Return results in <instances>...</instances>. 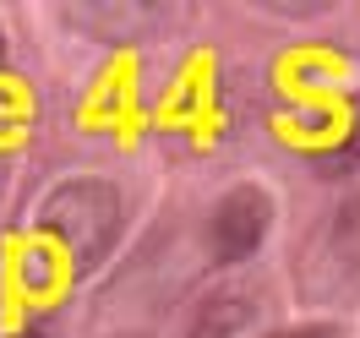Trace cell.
Returning <instances> with one entry per match:
<instances>
[{
    "instance_id": "obj_1",
    "label": "cell",
    "mask_w": 360,
    "mask_h": 338,
    "mask_svg": "<svg viewBox=\"0 0 360 338\" xmlns=\"http://www.w3.org/2000/svg\"><path fill=\"white\" fill-rule=\"evenodd\" d=\"M44 235H55L71 251L77 268H93L104 251L115 246V229H120V191L110 181H66L55 197L44 202Z\"/></svg>"
},
{
    "instance_id": "obj_2",
    "label": "cell",
    "mask_w": 360,
    "mask_h": 338,
    "mask_svg": "<svg viewBox=\"0 0 360 338\" xmlns=\"http://www.w3.org/2000/svg\"><path fill=\"white\" fill-rule=\"evenodd\" d=\"M268 219H273V207L257 186L229 191L224 202L213 207V219H207V246H213V256H219V262H246L251 251L262 246Z\"/></svg>"
},
{
    "instance_id": "obj_3",
    "label": "cell",
    "mask_w": 360,
    "mask_h": 338,
    "mask_svg": "<svg viewBox=\"0 0 360 338\" xmlns=\"http://www.w3.org/2000/svg\"><path fill=\"white\" fill-rule=\"evenodd\" d=\"M246 316H251V306H246V300H235V294L207 300L202 311H197V322H191V333H186V338H235Z\"/></svg>"
},
{
    "instance_id": "obj_4",
    "label": "cell",
    "mask_w": 360,
    "mask_h": 338,
    "mask_svg": "<svg viewBox=\"0 0 360 338\" xmlns=\"http://www.w3.org/2000/svg\"><path fill=\"white\" fill-rule=\"evenodd\" d=\"M273 338H338V327H295V333H273Z\"/></svg>"
},
{
    "instance_id": "obj_5",
    "label": "cell",
    "mask_w": 360,
    "mask_h": 338,
    "mask_svg": "<svg viewBox=\"0 0 360 338\" xmlns=\"http://www.w3.org/2000/svg\"><path fill=\"white\" fill-rule=\"evenodd\" d=\"M11 338H44V333H11Z\"/></svg>"
}]
</instances>
